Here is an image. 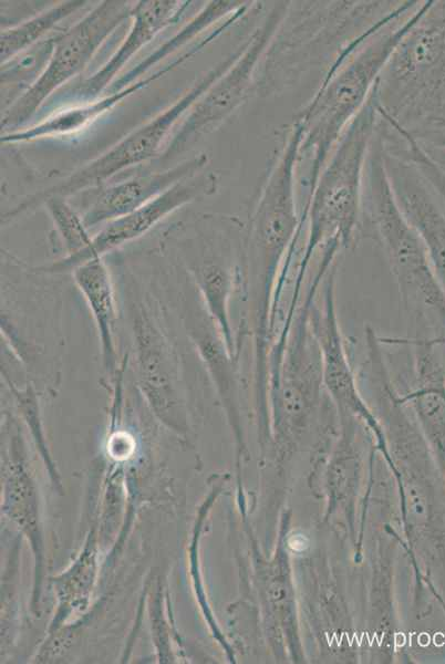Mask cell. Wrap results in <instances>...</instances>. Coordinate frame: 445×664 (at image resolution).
I'll return each mask as SVG.
<instances>
[{
	"instance_id": "cell-1",
	"label": "cell",
	"mask_w": 445,
	"mask_h": 664,
	"mask_svg": "<svg viewBox=\"0 0 445 664\" xmlns=\"http://www.w3.org/2000/svg\"><path fill=\"white\" fill-rule=\"evenodd\" d=\"M417 1H401L387 17L353 40L327 69L296 120L303 127L300 162L308 160L306 187L313 188L340 136L364 106L386 63L411 28Z\"/></svg>"
},
{
	"instance_id": "cell-2",
	"label": "cell",
	"mask_w": 445,
	"mask_h": 664,
	"mask_svg": "<svg viewBox=\"0 0 445 664\" xmlns=\"http://www.w3.org/2000/svg\"><path fill=\"white\" fill-rule=\"evenodd\" d=\"M377 83V82H376ZM380 124L376 84L327 159L301 212L308 224L291 297L300 299L310 262L328 245L349 248L362 220L365 166Z\"/></svg>"
},
{
	"instance_id": "cell-3",
	"label": "cell",
	"mask_w": 445,
	"mask_h": 664,
	"mask_svg": "<svg viewBox=\"0 0 445 664\" xmlns=\"http://www.w3.org/2000/svg\"><path fill=\"white\" fill-rule=\"evenodd\" d=\"M291 3L261 62L256 93L279 92L311 68L327 60L332 64L353 40L387 17L401 1Z\"/></svg>"
},
{
	"instance_id": "cell-4",
	"label": "cell",
	"mask_w": 445,
	"mask_h": 664,
	"mask_svg": "<svg viewBox=\"0 0 445 664\" xmlns=\"http://www.w3.org/2000/svg\"><path fill=\"white\" fill-rule=\"evenodd\" d=\"M302 138V124L294 118L269 167L247 226V288L259 301H271L280 282L287 279L306 224L296 197Z\"/></svg>"
},
{
	"instance_id": "cell-5",
	"label": "cell",
	"mask_w": 445,
	"mask_h": 664,
	"mask_svg": "<svg viewBox=\"0 0 445 664\" xmlns=\"http://www.w3.org/2000/svg\"><path fill=\"white\" fill-rule=\"evenodd\" d=\"M363 217L368 218L385 253L405 307L416 311L418 323H430L445 335V292L424 245L397 204L386 174L379 131L365 166Z\"/></svg>"
},
{
	"instance_id": "cell-6",
	"label": "cell",
	"mask_w": 445,
	"mask_h": 664,
	"mask_svg": "<svg viewBox=\"0 0 445 664\" xmlns=\"http://www.w3.org/2000/svg\"><path fill=\"white\" fill-rule=\"evenodd\" d=\"M376 90L381 110L406 129L445 108V0L421 1Z\"/></svg>"
},
{
	"instance_id": "cell-7",
	"label": "cell",
	"mask_w": 445,
	"mask_h": 664,
	"mask_svg": "<svg viewBox=\"0 0 445 664\" xmlns=\"http://www.w3.org/2000/svg\"><path fill=\"white\" fill-rule=\"evenodd\" d=\"M120 290L136 388L157 414L178 415L186 405L188 391L164 307L131 270L121 272Z\"/></svg>"
},
{
	"instance_id": "cell-8",
	"label": "cell",
	"mask_w": 445,
	"mask_h": 664,
	"mask_svg": "<svg viewBox=\"0 0 445 664\" xmlns=\"http://www.w3.org/2000/svg\"><path fill=\"white\" fill-rule=\"evenodd\" d=\"M238 52L239 48L208 70L175 103L127 134L107 152L74 170L55 185L25 197L12 209L1 214V225L4 226L19 216L34 210L48 197L66 198L86 189L99 187L124 169L157 156L166 136L176 123L189 112L196 101L231 65Z\"/></svg>"
},
{
	"instance_id": "cell-9",
	"label": "cell",
	"mask_w": 445,
	"mask_h": 664,
	"mask_svg": "<svg viewBox=\"0 0 445 664\" xmlns=\"http://www.w3.org/2000/svg\"><path fill=\"white\" fill-rule=\"evenodd\" d=\"M290 1L272 4L261 23L239 46L231 65L196 101L179 128L165 144L162 159H172L198 137L218 127L256 93L257 76L267 49L282 23Z\"/></svg>"
},
{
	"instance_id": "cell-10",
	"label": "cell",
	"mask_w": 445,
	"mask_h": 664,
	"mask_svg": "<svg viewBox=\"0 0 445 664\" xmlns=\"http://www.w3.org/2000/svg\"><path fill=\"white\" fill-rule=\"evenodd\" d=\"M133 6L125 0H105L74 25L55 35L45 66L32 84L4 111L1 131L25 124L62 84L79 74L100 46L126 19Z\"/></svg>"
},
{
	"instance_id": "cell-11",
	"label": "cell",
	"mask_w": 445,
	"mask_h": 664,
	"mask_svg": "<svg viewBox=\"0 0 445 664\" xmlns=\"http://www.w3.org/2000/svg\"><path fill=\"white\" fill-rule=\"evenodd\" d=\"M214 185L213 175H196L187 178L145 206L105 224L93 236L90 246L85 249L33 269L40 273L55 276L71 272L75 267L89 260L104 258L113 250L145 235L178 208L204 194L213 193Z\"/></svg>"
},
{
	"instance_id": "cell-12",
	"label": "cell",
	"mask_w": 445,
	"mask_h": 664,
	"mask_svg": "<svg viewBox=\"0 0 445 664\" xmlns=\"http://www.w3.org/2000/svg\"><path fill=\"white\" fill-rule=\"evenodd\" d=\"M179 274V317L221 404L230 414L238 411L241 395L240 353L232 352L208 313L195 284L185 270Z\"/></svg>"
},
{
	"instance_id": "cell-13",
	"label": "cell",
	"mask_w": 445,
	"mask_h": 664,
	"mask_svg": "<svg viewBox=\"0 0 445 664\" xmlns=\"http://www.w3.org/2000/svg\"><path fill=\"white\" fill-rule=\"evenodd\" d=\"M382 147L386 174L397 204L424 245L445 292V206L415 165L387 149L383 143Z\"/></svg>"
},
{
	"instance_id": "cell-14",
	"label": "cell",
	"mask_w": 445,
	"mask_h": 664,
	"mask_svg": "<svg viewBox=\"0 0 445 664\" xmlns=\"http://www.w3.org/2000/svg\"><path fill=\"white\" fill-rule=\"evenodd\" d=\"M208 157L200 153L166 170L137 174L122 181L99 186L87 197L81 211L90 229L107 224L151 203L176 184L196 176L207 164Z\"/></svg>"
},
{
	"instance_id": "cell-15",
	"label": "cell",
	"mask_w": 445,
	"mask_h": 664,
	"mask_svg": "<svg viewBox=\"0 0 445 664\" xmlns=\"http://www.w3.org/2000/svg\"><path fill=\"white\" fill-rule=\"evenodd\" d=\"M230 25L231 23L229 21L222 22L215 30L209 32L203 40H199L194 46L188 49L184 54H180L178 58H176L158 71L144 79L137 80L136 82L132 83L125 89L114 93H110L108 95H105L104 97L99 98L95 102H87L83 105H77L68 110L60 111L56 114L45 118L44 121L32 127L22 131L3 133L1 134V143H25L44 137L69 135L80 129H83L95 118L114 107L124 98L133 95L143 87L148 86L154 81L161 79L168 72L173 71L175 68L179 66L182 63L187 61L189 58H192L201 49H204L208 43L215 40Z\"/></svg>"
},
{
	"instance_id": "cell-16",
	"label": "cell",
	"mask_w": 445,
	"mask_h": 664,
	"mask_svg": "<svg viewBox=\"0 0 445 664\" xmlns=\"http://www.w3.org/2000/svg\"><path fill=\"white\" fill-rule=\"evenodd\" d=\"M190 1L148 0L133 6V23L115 53L95 73L74 89L73 95L89 100L97 97L114 80L125 63L158 32L176 23Z\"/></svg>"
},
{
	"instance_id": "cell-17",
	"label": "cell",
	"mask_w": 445,
	"mask_h": 664,
	"mask_svg": "<svg viewBox=\"0 0 445 664\" xmlns=\"http://www.w3.org/2000/svg\"><path fill=\"white\" fill-rule=\"evenodd\" d=\"M70 273L91 312L103 367L111 382L121 364L116 345L117 294L111 270L103 258H97L79 264Z\"/></svg>"
},
{
	"instance_id": "cell-18",
	"label": "cell",
	"mask_w": 445,
	"mask_h": 664,
	"mask_svg": "<svg viewBox=\"0 0 445 664\" xmlns=\"http://www.w3.org/2000/svg\"><path fill=\"white\" fill-rule=\"evenodd\" d=\"M248 1H224L214 0L208 2L185 27L176 34L164 42L154 52L147 55L135 68L130 69L114 84L108 87L110 93H114L125 89L137 79L147 72L152 66L161 60L175 52L180 46L185 45L190 39L198 33L211 27L214 23L226 20L235 12L240 10Z\"/></svg>"
},
{
	"instance_id": "cell-19",
	"label": "cell",
	"mask_w": 445,
	"mask_h": 664,
	"mask_svg": "<svg viewBox=\"0 0 445 664\" xmlns=\"http://www.w3.org/2000/svg\"><path fill=\"white\" fill-rule=\"evenodd\" d=\"M84 6L85 1L82 0L63 1L24 22L1 31V66L6 65L11 59L35 44L60 23V21L70 17Z\"/></svg>"
},
{
	"instance_id": "cell-20",
	"label": "cell",
	"mask_w": 445,
	"mask_h": 664,
	"mask_svg": "<svg viewBox=\"0 0 445 664\" xmlns=\"http://www.w3.org/2000/svg\"><path fill=\"white\" fill-rule=\"evenodd\" d=\"M50 214L64 255H74L90 246L93 236L85 226L82 216L63 197L51 196L43 200Z\"/></svg>"
},
{
	"instance_id": "cell-21",
	"label": "cell",
	"mask_w": 445,
	"mask_h": 664,
	"mask_svg": "<svg viewBox=\"0 0 445 664\" xmlns=\"http://www.w3.org/2000/svg\"><path fill=\"white\" fill-rule=\"evenodd\" d=\"M407 131L425 152L445 169V108Z\"/></svg>"
},
{
	"instance_id": "cell-22",
	"label": "cell",
	"mask_w": 445,
	"mask_h": 664,
	"mask_svg": "<svg viewBox=\"0 0 445 664\" xmlns=\"http://www.w3.org/2000/svg\"><path fill=\"white\" fill-rule=\"evenodd\" d=\"M410 159L425 177L445 206V169L421 147H414L412 149Z\"/></svg>"
}]
</instances>
